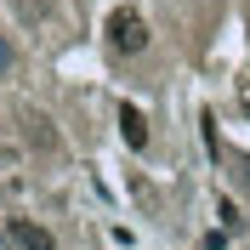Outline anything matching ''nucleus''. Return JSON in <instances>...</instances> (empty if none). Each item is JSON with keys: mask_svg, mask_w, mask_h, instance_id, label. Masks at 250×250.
Segmentation results:
<instances>
[{"mask_svg": "<svg viewBox=\"0 0 250 250\" xmlns=\"http://www.w3.org/2000/svg\"><path fill=\"white\" fill-rule=\"evenodd\" d=\"M103 34H108L114 57H142V51H148V23H142L137 6H114L108 23H103Z\"/></svg>", "mask_w": 250, "mask_h": 250, "instance_id": "f257e3e1", "label": "nucleus"}, {"mask_svg": "<svg viewBox=\"0 0 250 250\" xmlns=\"http://www.w3.org/2000/svg\"><path fill=\"white\" fill-rule=\"evenodd\" d=\"M0 233H6V245H12V250H57V239H51L40 222H29V216H12Z\"/></svg>", "mask_w": 250, "mask_h": 250, "instance_id": "f03ea898", "label": "nucleus"}, {"mask_svg": "<svg viewBox=\"0 0 250 250\" xmlns=\"http://www.w3.org/2000/svg\"><path fill=\"white\" fill-rule=\"evenodd\" d=\"M120 137H125V148H148V120H142V108H131V103H120Z\"/></svg>", "mask_w": 250, "mask_h": 250, "instance_id": "7ed1b4c3", "label": "nucleus"}, {"mask_svg": "<svg viewBox=\"0 0 250 250\" xmlns=\"http://www.w3.org/2000/svg\"><path fill=\"white\" fill-rule=\"evenodd\" d=\"M216 216H222V233H233V228H239V210H233V205H228V199L216 205Z\"/></svg>", "mask_w": 250, "mask_h": 250, "instance_id": "20e7f679", "label": "nucleus"}, {"mask_svg": "<svg viewBox=\"0 0 250 250\" xmlns=\"http://www.w3.org/2000/svg\"><path fill=\"white\" fill-rule=\"evenodd\" d=\"M12 68H17V51L6 46V40H0V74H12Z\"/></svg>", "mask_w": 250, "mask_h": 250, "instance_id": "39448f33", "label": "nucleus"}, {"mask_svg": "<svg viewBox=\"0 0 250 250\" xmlns=\"http://www.w3.org/2000/svg\"><path fill=\"white\" fill-rule=\"evenodd\" d=\"M239 103H245V114H250V85H245V91H239Z\"/></svg>", "mask_w": 250, "mask_h": 250, "instance_id": "423d86ee", "label": "nucleus"}]
</instances>
